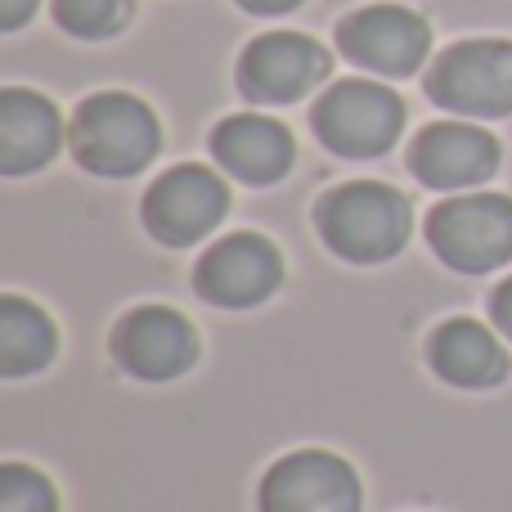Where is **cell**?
Instances as JSON below:
<instances>
[{
    "label": "cell",
    "mask_w": 512,
    "mask_h": 512,
    "mask_svg": "<svg viewBox=\"0 0 512 512\" xmlns=\"http://www.w3.org/2000/svg\"><path fill=\"white\" fill-rule=\"evenodd\" d=\"M72 158L90 171V176L122 180L144 171L158 158L162 126L153 108L131 90H99V95L81 99L68 126Z\"/></svg>",
    "instance_id": "obj_1"
},
{
    "label": "cell",
    "mask_w": 512,
    "mask_h": 512,
    "mask_svg": "<svg viewBox=\"0 0 512 512\" xmlns=\"http://www.w3.org/2000/svg\"><path fill=\"white\" fill-rule=\"evenodd\" d=\"M319 234L342 261H387L409 239V198L378 180L342 185L319 203Z\"/></svg>",
    "instance_id": "obj_2"
},
{
    "label": "cell",
    "mask_w": 512,
    "mask_h": 512,
    "mask_svg": "<svg viewBox=\"0 0 512 512\" xmlns=\"http://www.w3.org/2000/svg\"><path fill=\"white\" fill-rule=\"evenodd\" d=\"M427 99L459 117H508L512 113V41L477 36L436 54L423 81Z\"/></svg>",
    "instance_id": "obj_3"
},
{
    "label": "cell",
    "mask_w": 512,
    "mask_h": 512,
    "mask_svg": "<svg viewBox=\"0 0 512 512\" xmlns=\"http://www.w3.org/2000/svg\"><path fill=\"white\" fill-rule=\"evenodd\" d=\"M310 122L337 158H382L405 131V104L378 81H337L319 95Z\"/></svg>",
    "instance_id": "obj_4"
},
{
    "label": "cell",
    "mask_w": 512,
    "mask_h": 512,
    "mask_svg": "<svg viewBox=\"0 0 512 512\" xmlns=\"http://www.w3.org/2000/svg\"><path fill=\"white\" fill-rule=\"evenodd\" d=\"M427 239L450 270L481 274L512 256V198L463 194L427 216Z\"/></svg>",
    "instance_id": "obj_5"
},
{
    "label": "cell",
    "mask_w": 512,
    "mask_h": 512,
    "mask_svg": "<svg viewBox=\"0 0 512 512\" xmlns=\"http://www.w3.org/2000/svg\"><path fill=\"white\" fill-rule=\"evenodd\" d=\"M337 50L378 77H414L432 54V23L405 5H364L337 23Z\"/></svg>",
    "instance_id": "obj_6"
},
{
    "label": "cell",
    "mask_w": 512,
    "mask_h": 512,
    "mask_svg": "<svg viewBox=\"0 0 512 512\" xmlns=\"http://www.w3.org/2000/svg\"><path fill=\"white\" fill-rule=\"evenodd\" d=\"M225 207H230L225 180L212 167L185 162L153 180V189L144 194V225L167 248H189L221 225Z\"/></svg>",
    "instance_id": "obj_7"
},
{
    "label": "cell",
    "mask_w": 512,
    "mask_h": 512,
    "mask_svg": "<svg viewBox=\"0 0 512 512\" xmlns=\"http://www.w3.org/2000/svg\"><path fill=\"white\" fill-rule=\"evenodd\" d=\"M333 72V54L306 32H265L243 50L239 90L252 104H292L324 86Z\"/></svg>",
    "instance_id": "obj_8"
},
{
    "label": "cell",
    "mask_w": 512,
    "mask_h": 512,
    "mask_svg": "<svg viewBox=\"0 0 512 512\" xmlns=\"http://www.w3.org/2000/svg\"><path fill=\"white\" fill-rule=\"evenodd\" d=\"M360 477L328 450H297L261 481V512H360Z\"/></svg>",
    "instance_id": "obj_9"
},
{
    "label": "cell",
    "mask_w": 512,
    "mask_h": 512,
    "mask_svg": "<svg viewBox=\"0 0 512 512\" xmlns=\"http://www.w3.org/2000/svg\"><path fill=\"white\" fill-rule=\"evenodd\" d=\"M499 140L477 122H432L409 149V171L427 189H472L499 171Z\"/></svg>",
    "instance_id": "obj_10"
},
{
    "label": "cell",
    "mask_w": 512,
    "mask_h": 512,
    "mask_svg": "<svg viewBox=\"0 0 512 512\" xmlns=\"http://www.w3.org/2000/svg\"><path fill=\"white\" fill-rule=\"evenodd\" d=\"M194 283L216 306H230V310L261 306L283 283V256L261 234H230V239H221L198 261Z\"/></svg>",
    "instance_id": "obj_11"
},
{
    "label": "cell",
    "mask_w": 512,
    "mask_h": 512,
    "mask_svg": "<svg viewBox=\"0 0 512 512\" xmlns=\"http://www.w3.org/2000/svg\"><path fill=\"white\" fill-rule=\"evenodd\" d=\"M113 355L131 378L144 382H167L194 364L198 342L194 328L180 310L171 306H140L117 324L113 333Z\"/></svg>",
    "instance_id": "obj_12"
},
{
    "label": "cell",
    "mask_w": 512,
    "mask_h": 512,
    "mask_svg": "<svg viewBox=\"0 0 512 512\" xmlns=\"http://www.w3.org/2000/svg\"><path fill=\"white\" fill-rule=\"evenodd\" d=\"M59 144H63V122L50 99L23 86L0 90V171L5 176L41 171L59 153Z\"/></svg>",
    "instance_id": "obj_13"
},
{
    "label": "cell",
    "mask_w": 512,
    "mask_h": 512,
    "mask_svg": "<svg viewBox=\"0 0 512 512\" xmlns=\"http://www.w3.org/2000/svg\"><path fill=\"white\" fill-rule=\"evenodd\" d=\"M212 153L243 185H274V180L288 176L297 144H292L288 126H279L274 117L239 113V117H225L212 131Z\"/></svg>",
    "instance_id": "obj_14"
},
{
    "label": "cell",
    "mask_w": 512,
    "mask_h": 512,
    "mask_svg": "<svg viewBox=\"0 0 512 512\" xmlns=\"http://www.w3.org/2000/svg\"><path fill=\"white\" fill-rule=\"evenodd\" d=\"M427 355H432V369L441 373L454 387H495V382L508 378V351L499 346V337L490 328L472 324V319H450L432 333L427 342Z\"/></svg>",
    "instance_id": "obj_15"
},
{
    "label": "cell",
    "mask_w": 512,
    "mask_h": 512,
    "mask_svg": "<svg viewBox=\"0 0 512 512\" xmlns=\"http://www.w3.org/2000/svg\"><path fill=\"white\" fill-rule=\"evenodd\" d=\"M54 360V324L23 297L0 301V373L23 378Z\"/></svg>",
    "instance_id": "obj_16"
},
{
    "label": "cell",
    "mask_w": 512,
    "mask_h": 512,
    "mask_svg": "<svg viewBox=\"0 0 512 512\" xmlns=\"http://www.w3.org/2000/svg\"><path fill=\"white\" fill-rule=\"evenodd\" d=\"M135 0H54V23L81 41H108L131 23Z\"/></svg>",
    "instance_id": "obj_17"
},
{
    "label": "cell",
    "mask_w": 512,
    "mask_h": 512,
    "mask_svg": "<svg viewBox=\"0 0 512 512\" xmlns=\"http://www.w3.org/2000/svg\"><path fill=\"white\" fill-rule=\"evenodd\" d=\"M54 486L41 472L23 468V463H5L0 468V512H54Z\"/></svg>",
    "instance_id": "obj_18"
},
{
    "label": "cell",
    "mask_w": 512,
    "mask_h": 512,
    "mask_svg": "<svg viewBox=\"0 0 512 512\" xmlns=\"http://www.w3.org/2000/svg\"><path fill=\"white\" fill-rule=\"evenodd\" d=\"M36 5L41 0H0V32H18L36 14Z\"/></svg>",
    "instance_id": "obj_19"
},
{
    "label": "cell",
    "mask_w": 512,
    "mask_h": 512,
    "mask_svg": "<svg viewBox=\"0 0 512 512\" xmlns=\"http://www.w3.org/2000/svg\"><path fill=\"white\" fill-rule=\"evenodd\" d=\"M490 310H495V324L504 328V333L512 337V279L504 283V288L495 292V301H490Z\"/></svg>",
    "instance_id": "obj_20"
},
{
    "label": "cell",
    "mask_w": 512,
    "mask_h": 512,
    "mask_svg": "<svg viewBox=\"0 0 512 512\" xmlns=\"http://www.w3.org/2000/svg\"><path fill=\"white\" fill-rule=\"evenodd\" d=\"M301 0H239V9H248V14H261V18H270V14H288V9H297Z\"/></svg>",
    "instance_id": "obj_21"
}]
</instances>
